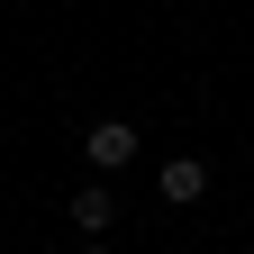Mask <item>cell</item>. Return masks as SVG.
Listing matches in <instances>:
<instances>
[{
  "instance_id": "6da1fadb",
  "label": "cell",
  "mask_w": 254,
  "mask_h": 254,
  "mask_svg": "<svg viewBox=\"0 0 254 254\" xmlns=\"http://www.w3.org/2000/svg\"><path fill=\"white\" fill-rule=\"evenodd\" d=\"M82 154H91V173H127L136 164V118H91L82 127Z\"/></svg>"
},
{
  "instance_id": "7a4b0ae2",
  "label": "cell",
  "mask_w": 254,
  "mask_h": 254,
  "mask_svg": "<svg viewBox=\"0 0 254 254\" xmlns=\"http://www.w3.org/2000/svg\"><path fill=\"white\" fill-rule=\"evenodd\" d=\"M109 218H118V190H109V173H100L91 190H73V227H82V236H109Z\"/></svg>"
},
{
  "instance_id": "3957f363",
  "label": "cell",
  "mask_w": 254,
  "mask_h": 254,
  "mask_svg": "<svg viewBox=\"0 0 254 254\" xmlns=\"http://www.w3.org/2000/svg\"><path fill=\"white\" fill-rule=\"evenodd\" d=\"M164 200H173V209L209 200V164H200V154H173V164H164Z\"/></svg>"
},
{
  "instance_id": "277c9868",
  "label": "cell",
  "mask_w": 254,
  "mask_h": 254,
  "mask_svg": "<svg viewBox=\"0 0 254 254\" xmlns=\"http://www.w3.org/2000/svg\"><path fill=\"white\" fill-rule=\"evenodd\" d=\"M82 254H109V245H100V236H91V245H82Z\"/></svg>"
}]
</instances>
